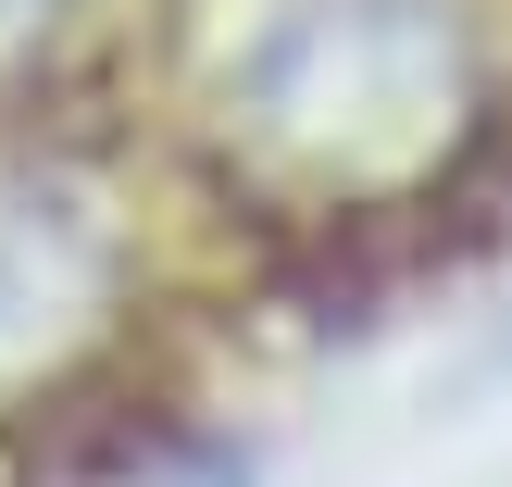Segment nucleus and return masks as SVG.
<instances>
[{
  "label": "nucleus",
  "instance_id": "nucleus-1",
  "mask_svg": "<svg viewBox=\"0 0 512 487\" xmlns=\"http://www.w3.org/2000/svg\"><path fill=\"white\" fill-rule=\"evenodd\" d=\"M463 113V25L438 0H263L225 50V125L263 150L375 188L413 175Z\"/></svg>",
  "mask_w": 512,
  "mask_h": 487
},
{
  "label": "nucleus",
  "instance_id": "nucleus-2",
  "mask_svg": "<svg viewBox=\"0 0 512 487\" xmlns=\"http://www.w3.org/2000/svg\"><path fill=\"white\" fill-rule=\"evenodd\" d=\"M113 213H100L75 175L0 163V388L25 375H63L75 350L113 313Z\"/></svg>",
  "mask_w": 512,
  "mask_h": 487
},
{
  "label": "nucleus",
  "instance_id": "nucleus-3",
  "mask_svg": "<svg viewBox=\"0 0 512 487\" xmlns=\"http://www.w3.org/2000/svg\"><path fill=\"white\" fill-rule=\"evenodd\" d=\"M50 13H63V0H0V63H13L25 38H50Z\"/></svg>",
  "mask_w": 512,
  "mask_h": 487
},
{
  "label": "nucleus",
  "instance_id": "nucleus-4",
  "mask_svg": "<svg viewBox=\"0 0 512 487\" xmlns=\"http://www.w3.org/2000/svg\"><path fill=\"white\" fill-rule=\"evenodd\" d=\"M163 487H250V463H238V450H200V463H175Z\"/></svg>",
  "mask_w": 512,
  "mask_h": 487
}]
</instances>
